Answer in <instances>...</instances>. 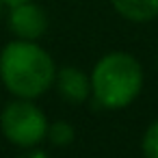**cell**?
<instances>
[{"mask_svg":"<svg viewBox=\"0 0 158 158\" xmlns=\"http://www.w3.org/2000/svg\"><path fill=\"white\" fill-rule=\"evenodd\" d=\"M22 158H48V154L46 152H41V149H31L28 154H24Z\"/></svg>","mask_w":158,"mask_h":158,"instance_id":"cell-9","label":"cell"},{"mask_svg":"<svg viewBox=\"0 0 158 158\" xmlns=\"http://www.w3.org/2000/svg\"><path fill=\"white\" fill-rule=\"evenodd\" d=\"M0 128L13 145L35 147L48 134V119L31 100L22 98L5 106L0 115Z\"/></svg>","mask_w":158,"mask_h":158,"instance_id":"cell-3","label":"cell"},{"mask_svg":"<svg viewBox=\"0 0 158 158\" xmlns=\"http://www.w3.org/2000/svg\"><path fill=\"white\" fill-rule=\"evenodd\" d=\"M56 147H65V145H69L72 141H74V136H76V132H74V128H72V123L69 121H54L52 126L48 123V134H46Z\"/></svg>","mask_w":158,"mask_h":158,"instance_id":"cell-7","label":"cell"},{"mask_svg":"<svg viewBox=\"0 0 158 158\" xmlns=\"http://www.w3.org/2000/svg\"><path fill=\"white\" fill-rule=\"evenodd\" d=\"M141 147H143V156L145 158H158V119L145 130Z\"/></svg>","mask_w":158,"mask_h":158,"instance_id":"cell-8","label":"cell"},{"mask_svg":"<svg viewBox=\"0 0 158 158\" xmlns=\"http://www.w3.org/2000/svg\"><path fill=\"white\" fill-rule=\"evenodd\" d=\"M9 26H11V31L20 39L35 41V39H39L46 33L48 18H46V13H44L41 7L33 5V0H28V2H22V5L11 7Z\"/></svg>","mask_w":158,"mask_h":158,"instance_id":"cell-4","label":"cell"},{"mask_svg":"<svg viewBox=\"0 0 158 158\" xmlns=\"http://www.w3.org/2000/svg\"><path fill=\"white\" fill-rule=\"evenodd\" d=\"M115 11L130 22H149L158 15V0H110Z\"/></svg>","mask_w":158,"mask_h":158,"instance_id":"cell-6","label":"cell"},{"mask_svg":"<svg viewBox=\"0 0 158 158\" xmlns=\"http://www.w3.org/2000/svg\"><path fill=\"white\" fill-rule=\"evenodd\" d=\"M54 76L56 67L52 56L35 41H11L0 54V78L18 98H39L54 85Z\"/></svg>","mask_w":158,"mask_h":158,"instance_id":"cell-1","label":"cell"},{"mask_svg":"<svg viewBox=\"0 0 158 158\" xmlns=\"http://www.w3.org/2000/svg\"><path fill=\"white\" fill-rule=\"evenodd\" d=\"M143 89L141 63L128 52L104 54L91 74V93L102 108L119 110L136 100Z\"/></svg>","mask_w":158,"mask_h":158,"instance_id":"cell-2","label":"cell"},{"mask_svg":"<svg viewBox=\"0 0 158 158\" xmlns=\"http://www.w3.org/2000/svg\"><path fill=\"white\" fill-rule=\"evenodd\" d=\"M2 2H7L9 7H15V5H22V2H28V0H2Z\"/></svg>","mask_w":158,"mask_h":158,"instance_id":"cell-10","label":"cell"},{"mask_svg":"<svg viewBox=\"0 0 158 158\" xmlns=\"http://www.w3.org/2000/svg\"><path fill=\"white\" fill-rule=\"evenodd\" d=\"M54 85L67 102L80 104L91 95V78L78 67H63L54 76Z\"/></svg>","mask_w":158,"mask_h":158,"instance_id":"cell-5","label":"cell"}]
</instances>
